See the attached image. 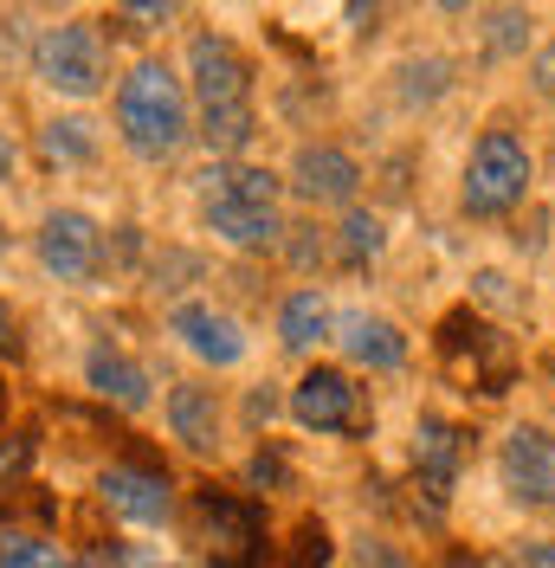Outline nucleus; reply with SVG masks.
Instances as JSON below:
<instances>
[{"instance_id": "nucleus-24", "label": "nucleus", "mask_w": 555, "mask_h": 568, "mask_svg": "<svg viewBox=\"0 0 555 568\" xmlns=\"http://www.w3.org/2000/svg\"><path fill=\"white\" fill-rule=\"evenodd\" d=\"M323 562H330V530L323 524H297V549H291L284 568H323Z\"/></svg>"}, {"instance_id": "nucleus-21", "label": "nucleus", "mask_w": 555, "mask_h": 568, "mask_svg": "<svg viewBox=\"0 0 555 568\" xmlns=\"http://www.w3.org/2000/svg\"><path fill=\"white\" fill-rule=\"evenodd\" d=\"M0 568H71L46 536H0Z\"/></svg>"}, {"instance_id": "nucleus-11", "label": "nucleus", "mask_w": 555, "mask_h": 568, "mask_svg": "<svg viewBox=\"0 0 555 568\" xmlns=\"http://www.w3.org/2000/svg\"><path fill=\"white\" fill-rule=\"evenodd\" d=\"M98 497H104L117 517H130V524H169L174 510V491L162 471H142V465H110L104 478H98Z\"/></svg>"}, {"instance_id": "nucleus-1", "label": "nucleus", "mask_w": 555, "mask_h": 568, "mask_svg": "<svg viewBox=\"0 0 555 568\" xmlns=\"http://www.w3.org/2000/svg\"><path fill=\"white\" fill-rule=\"evenodd\" d=\"M188 78H194V104H201V142L213 155H240L259 136L252 116V65L233 39L201 33L188 45Z\"/></svg>"}, {"instance_id": "nucleus-8", "label": "nucleus", "mask_w": 555, "mask_h": 568, "mask_svg": "<svg viewBox=\"0 0 555 568\" xmlns=\"http://www.w3.org/2000/svg\"><path fill=\"white\" fill-rule=\"evenodd\" d=\"M39 265L59 284L98 278V265H104V233H98V220H91V213H71V207L52 213V220L39 226Z\"/></svg>"}, {"instance_id": "nucleus-6", "label": "nucleus", "mask_w": 555, "mask_h": 568, "mask_svg": "<svg viewBox=\"0 0 555 568\" xmlns=\"http://www.w3.org/2000/svg\"><path fill=\"white\" fill-rule=\"evenodd\" d=\"M33 71L65 91V98H91L104 84V33L84 27V20H65V27H46L33 45Z\"/></svg>"}, {"instance_id": "nucleus-22", "label": "nucleus", "mask_w": 555, "mask_h": 568, "mask_svg": "<svg viewBox=\"0 0 555 568\" xmlns=\"http://www.w3.org/2000/svg\"><path fill=\"white\" fill-rule=\"evenodd\" d=\"M343 265H369V258H375V252H382V220H375V213H349L343 220Z\"/></svg>"}, {"instance_id": "nucleus-2", "label": "nucleus", "mask_w": 555, "mask_h": 568, "mask_svg": "<svg viewBox=\"0 0 555 568\" xmlns=\"http://www.w3.org/2000/svg\"><path fill=\"white\" fill-rule=\"evenodd\" d=\"M117 130L149 162L174 155L188 142V91H181V78L169 65H155V59H142L123 78V91H117Z\"/></svg>"}, {"instance_id": "nucleus-10", "label": "nucleus", "mask_w": 555, "mask_h": 568, "mask_svg": "<svg viewBox=\"0 0 555 568\" xmlns=\"http://www.w3.org/2000/svg\"><path fill=\"white\" fill-rule=\"evenodd\" d=\"M291 187H297L311 207H343V201H355V187H362V169L349 162L343 149L311 142V149H297V162H291Z\"/></svg>"}, {"instance_id": "nucleus-20", "label": "nucleus", "mask_w": 555, "mask_h": 568, "mask_svg": "<svg viewBox=\"0 0 555 568\" xmlns=\"http://www.w3.org/2000/svg\"><path fill=\"white\" fill-rule=\"evenodd\" d=\"M208 194H233V201H252V207H272L278 201V175L272 169H208Z\"/></svg>"}, {"instance_id": "nucleus-13", "label": "nucleus", "mask_w": 555, "mask_h": 568, "mask_svg": "<svg viewBox=\"0 0 555 568\" xmlns=\"http://www.w3.org/2000/svg\"><path fill=\"white\" fill-rule=\"evenodd\" d=\"M208 226L240 252L272 246L278 233H284L278 226V207H252V201H233V194H208Z\"/></svg>"}, {"instance_id": "nucleus-28", "label": "nucleus", "mask_w": 555, "mask_h": 568, "mask_svg": "<svg viewBox=\"0 0 555 568\" xmlns=\"http://www.w3.org/2000/svg\"><path fill=\"white\" fill-rule=\"evenodd\" d=\"M123 20H137V33H149V27L174 20V7H169V0H149V7H123Z\"/></svg>"}, {"instance_id": "nucleus-14", "label": "nucleus", "mask_w": 555, "mask_h": 568, "mask_svg": "<svg viewBox=\"0 0 555 568\" xmlns=\"http://www.w3.org/2000/svg\"><path fill=\"white\" fill-rule=\"evenodd\" d=\"M169 426L188 453H213V446H220V400H213V388L181 382V388L169 394Z\"/></svg>"}, {"instance_id": "nucleus-12", "label": "nucleus", "mask_w": 555, "mask_h": 568, "mask_svg": "<svg viewBox=\"0 0 555 568\" xmlns=\"http://www.w3.org/2000/svg\"><path fill=\"white\" fill-rule=\"evenodd\" d=\"M169 329L201 355V362H213V368H233L245 355V329L226 317V311H213V304H181L169 317Z\"/></svg>"}, {"instance_id": "nucleus-26", "label": "nucleus", "mask_w": 555, "mask_h": 568, "mask_svg": "<svg viewBox=\"0 0 555 568\" xmlns=\"http://www.w3.org/2000/svg\"><path fill=\"white\" fill-rule=\"evenodd\" d=\"M355 562H362V568H407V562H401V556H394V549L382 542V536H362V549H355Z\"/></svg>"}, {"instance_id": "nucleus-25", "label": "nucleus", "mask_w": 555, "mask_h": 568, "mask_svg": "<svg viewBox=\"0 0 555 568\" xmlns=\"http://www.w3.org/2000/svg\"><path fill=\"white\" fill-rule=\"evenodd\" d=\"M27 465H33V439H27V433H7V439H0V485H13Z\"/></svg>"}, {"instance_id": "nucleus-5", "label": "nucleus", "mask_w": 555, "mask_h": 568, "mask_svg": "<svg viewBox=\"0 0 555 568\" xmlns=\"http://www.w3.org/2000/svg\"><path fill=\"white\" fill-rule=\"evenodd\" d=\"M194 536L220 568H259L265 562V517L259 504L220 491V485H201L194 491Z\"/></svg>"}, {"instance_id": "nucleus-18", "label": "nucleus", "mask_w": 555, "mask_h": 568, "mask_svg": "<svg viewBox=\"0 0 555 568\" xmlns=\"http://www.w3.org/2000/svg\"><path fill=\"white\" fill-rule=\"evenodd\" d=\"M278 336H284V349H316L323 336H330V304H323V291H291L284 297V311H278Z\"/></svg>"}, {"instance_id": "nucleus-17", "label": "nucleus", "mask_w": 555, "mask_h": 568, "mask_svg": "<svg viewBox=\"0 0 555 568\" xmlns=\"http://www.w3.org/2000/svg\"><path fill=\"white\" fill-rule=\"evenodd\" d=\"M343 349L362 362V368H401L407 362V336L387 317H349L343 323Z\"/></svg>"}, {"instance_id": "nucleus-36", "label": "nucleus", "mask_w": 555, "mask_h": 568, "mask_svg": "<svg viewBox=\"0 0 555 568\" xmlns=\"http://www.w3.org/2000/svg\"><path fill=\"white\" fill-rule=\"evenodd\" d=\"M7 175H13V142L0 136V181H7Z\"/></svg>"}, {"instance_id": "nucleus-15", "label": "nucleus", "mask_w": 555, "mask_h": 568, "mask_svg": "<svg viewBox=\"0 0 555 568\" xmlns=\"http://www.w3.org/2000/svg\"><path fill=\"white\" fill-rule=\"evenodd\" d=\"M458 459H465V433L452 420H420L414 433V471H420V485L440 497L458 478Z\"/></svg>"}, {"instance_id": "nucleus-27", "label": "nucleus", "mask_w": 555, "mask_h": 568, "mask_svg": "<svg viewBox=\"0 0 555 568\" xmlns=\"http://www.w3.org/2000/svg\"><path fill=\"white\" fill-rule=\"evenodd\" d=\"M245 478H252L259 491H265V485H284V459H278V453H259V459L245 465Z\"/></svg>"}, {"instance_id": "nucleus-37", "label": "nucleus", "mask_w": 555, "mask_h": 568, "mask_svg": "<svg viewBox=\"0 0 555 568\" xmlns=\"http://www.w3.org/2000/svg\"><path fill=\"white\" fill-rule=\"evenodd\" d=\"M0 252H7V233H0Z\"/></svg>"}, {"instance_id": "nucleus-35", "label": "nucleus", "mask_w": 555, "mask_h": 568, "mask_svg": "<svg viewBox=\"0 0 555 568\" xmlns=\"http://www.w3.org/2000/svg\"><path fill=\"white\" fill-rule=\"evenodd\" d=\"M446 568H485V562H478L472 549H452V556H446Z\"/></svg>"}, {"instance_id": "nucleus-33", "label": "nucleus", "mask_w": 555, "mask_h": 568, "mask_svg": "<svg viewBox=\"0 0 555 568\" xmlns=\"http://www.w3.org/2000/svg\"><path fill=\"white\" fill-rule=\"evenodd\" d=\"M0 355H20V323H13L7 304H0Z\"/></svg>"}, {"instance_id": "nucleus-32", "label": "nucleus", "mask_w": 555, "mask_h": 568, "mask_svg": "<svg viewBox=\"0 0 555 568\" xmlns=\"http://www.w3.org/2000/svg\"><path fill=\"white\" fill-rule=\"evenodd\" d=\"M272 414H278V394H272V388H252V400H245V420H252V426H265Z\"/></svg>"}, {"instance_id": "nucleus-7", "label": "nucleus", "mask_w": 555, "mask_h": 568, "mask_svg": "<svg viewBox=\"0 0 555 568\" xmlns=\"http://www.w3.org/2000/svg\"><path fill=\"white\" fill-rule=\"evenodd\" d=\"M291 414H297V426H311V433H349V439L369 433L362 388L349 382L343 368H311V375L291 388Z\"/></svg>"}, {"instance_id": "nucleus-16", "label": "nucleus", "mask_w": 555, "mask_h": 568, "mask_svg": "<svg viewBox=\"0 0 555 568\" xmlns=\"http://www.w3.org/2000/svg\"><path fill=\"white\" fill-rule=\"evenodd\" d=\"M84 382L104 394V400H117V407H149V375H142L130 355H117V349H91V362H84Z\"/></svg>"}, {"instance_id": "nucleus-4", "label": "nucleus", "mask_w": 555, "mask_h": 568, "mask_svg": "<svg viewBox=\"0 0 555 568\" xmlns=\"http://www.w3.org/2000/svg\"><path fill=\"white\" fill-rule=\"evenodd\" d=\"M440 362H446L452 382H465V388H478V394H504L517 382V349L491 323L472 317V311H452L440 323Z\"/></svg>"}, {"instance_id": "nucleus-23", "label": "nucleus", "mask_w": 555, "mask_h": 568, "mask_svg": "<svg viewBox=\"0 0 555 568\" xmlns=\"http://www.w3.org/2000/svg\"><path fill=\"white\" fill-rule=\"evenodd\" d=\"M523 39H529V13L497 7V13H491V52H523Z\"/></svg>"}, {"instance_id": "nucleus-3", "label": "nucleus", "mask_w": 555, "mask_h": 568, "mask_svg": "<svg viewBox=\"0 0 555 568\" xmlns=\"http://www.w3.org/2000/svg\"><path fill=\"white\" fill-rule=\"evenodd\" d=\"M529 194V149H523L517 130H485L472 162H465V213L472 220H497V213L523 207Z\"/></svg>"}, {"instance_id": "nucleus-19", "label": "nucleus", "mask_w": 555, "mask_h": 568, "mask_svg": "<svg viewBox=\"0 0 555 568\" xmlns=\"http://www.w3.org/2000/svg\"><path fill=\"white\" fill-rule=\"evenodd\" d=\"M39 155H46L52 169H78V162L98 155V130H91L84 116H52V123L39 130Z\"/></svg>"}, {"instance_id": "nucleus-9", "label": "nucleus", "mask_w": 555, "mask_h": 568, "mask_svg": "<svg viewBox=\"0 0 555 568\" xmlns=\"http://www.w3.org/2000/svg\"><path fill=\"white\" fill-rule=\"evenodd\" d=\"M504 485H511V497L529 504V510L555 504V439L543 426H517V433L504 439Z\"/></svg>"}, {"instance_id": "nucleus-29", "label": "nucleus", "mask_w": 555, "mask_h": 568, "mask_svg": "<svg viewBox=\"0 0 555 568\" xmlns=\"http://www.w3.org/2000/svg\"><path fill=\"white\" fill-rule=\"evenodd\" d=\"M478 297H485V304H504V311L517 304V297H511V278H504V272H478Z\"/></svg>"}, {"instance_id": "nucleus-31", "label": "nucleus", "mask_w": 555, "mask_h": 568, "mask_svg": "<svg viewBox=\"0 0 555 568\" xmlns=\"http://www.w3.org/2000/svg\"><path fill=\"white\" fill-rule=\"evenodd\" d=\"M529 78H536V91H543V98H555V45H543V52H536Z\"/></svg>"}, {"instance_id": "nucleus-30", "label": "nucleus", "mask_w": 555, "mask_h": 568, "mask_svg": "<svg viewBox=\"0 0 555 568\" xmlns=\"http://www.w3.org/2000/svg\"><path fill=\"white\" fill-rule=\"evenodd\" d=\"M78 568H130V556H123L117 542H91V549H84V562H78Z\"/></svg>"}, {"instance_id": "nucleus-34", "label": "nucleus", "mask_w": 555, "mask_h": 568, "mask_svg": "<svg viewBox=\"0 0 555 568\" xmlns=\"http://www.w3.org/2000/svg\"><path fill=\"white\" fill-rule=\"evenodd\" d=\"M523 568H555V542H529L523 549Z\"/></svg>"}]
</instances>
